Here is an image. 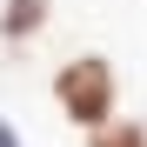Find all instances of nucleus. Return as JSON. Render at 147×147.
Listing matches in <instances>:
<instances>
[{
	"label": "nucleus",
	"instance_id": "1",
	"mask_svg": "<svg viewBox=\"0 0 147 147\" xmlns=\"http://www.w3.org/2000/svg\"><path fill=\"white\" fill-rule=\"evenodd\" d=\"M54 100H60V114L74 120V127H100V120H114V100H120V80H114V67L100 60V54H74V60H60L54 67Z\"/></svg>",
	"mask_w": 147,
	"mask_h": 147
},
{
	"label": "nucleus",
	"instance_id": "2",
	"mask_svg": "<svg viewBox=\"0 0 147 147\" xmlns=\"http://www.w3.org/2000/svg\"><path fill=\"white\" fill-rule=\"evenodd\" d=\"M47 13H54V0H0V40L27 47V40L47 27Z\"/></svg>",
	"mask_w": 147,
	"mask_h": 147
},
{
	"label": "nucleus",
	"instance_id": "3",
	"mask_svg": "<svg viewBox=\"0 0 147 147\" xmlns=\"http://www.w3.org/2000/svg\"><path fill=\"white\" fill-rule=\"evenodd\" d=\"M87 147H147V127L140 120H100L87 134Z\"/></svg>",
	"mask_w": 147,
	"mask_h": 147
},
{
	"label": "nucleus",
	"instance_id": "4",
	"mask_svg": "<svg viewBox=\"0 0 147 147\" xmlns=\"http://www.w3.org/2000/svg\"><path fill=\"white\" fill-rule=\"evenodd\" d=\"M0 147H20V134H13V127H7V120H0Z\"/></svg>",
	"mask_w": 147,
	"mask_h": 147
}]
</instances>
